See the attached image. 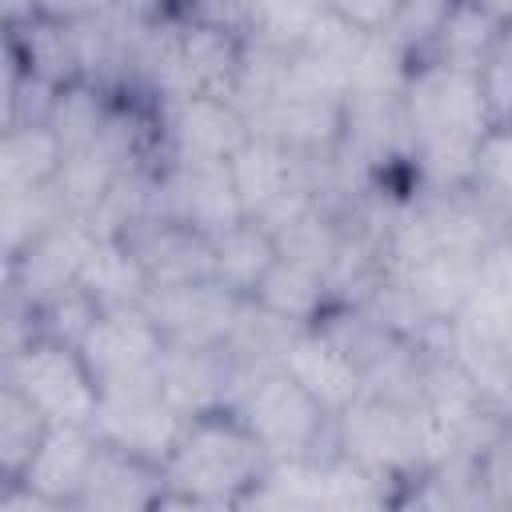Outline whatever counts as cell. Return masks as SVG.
Segmentation results:
<instances>
[{"label":"cell","instance_id":"cell-1","mask_svg":"<svg viewBox=\"0 0 512 512\" xmlns=\"http://www.w3.org/2000/svg\"><path fill=\"white\" fill-rule=\"evenodd\" d=\"M412 172L420 192H460L472 176L480 136L496 124L480 72L448 64H416L400 92Z\"/></svg>","mask_w":512,"mask_h":512},{"label":"cell","instance_id":"cell-2","mask_svg":"<svg viewBox=\"0 0 512 512\" xmlns=\"http://www.w3.org/2000/svg\"><path fill=\"white\" fill-rule=\"evenodd\" d=\"M268 468V448L236 416V408L188 416L164 456L168 492L160 508H248Z\"/></svg>","mask_w":512,"mask_h":512},{"label":"cell","instance_id":"cell-3","mask_svg":"<svg viewBox=\"0 0 512 512\" xmlns=\"http://www.w3.org/2000/svg\"><path fill=\"white\" fill-rule=\"evenodd\" d=\"M228 408H236L272 460H316L336 452V416L284 364L252 372Z\"/></svg>","mask_w":512,"mask_h":512},{"label":"cell","instance_id":"cell-4","mask_svg":"<svg viewBox=\"0 0 512 512\" xmlns=\"http://www.w3.org/2000/svg\"><path fill=\"white\" fill-rule=\"evenodd\" d=\"M4 384L32 400L48 424H92L100 412V384L80 348L44 332L4 348Z\"/></svg>","mask_w":512,"mask_h":512},{"label":"cell","instance_id":"cell-5","mask_svg":"<svg viewBox=\"0 0 512 512\" xmlns=\"http://www.w3.org/2000/svg\"><path fill=\"white\" fill-rule=\"evenodd\" d=\"M336 448L408 484L424 472V412L420 400L364 392L336 416Z\"/></svg>","mask_w":512,"mask_h":512},{"label":"cell","instance_id":"cell-6","mask_svg":"<svg viewBox=\"0 0 512 512\" xmlns=\"http://www.w3.org/2000/svg\"><path fill=\"white\" fill-rule=\"evenodd\" d=\"M164 348H168V340L156 328V320L144 312V304L100 308V316L92 320V328L80 340V356L92 368L100 392L160 384Z\"/></svg>","mask_w":512,"mask_h":512},{"label":"cell","instance_id":"cell-7","mask_svg":"<svg viewBox=\"0 0 512 512\" xmlns=\"http://www.w3.org/2000/svg\"><path fill=\"white\" fill-rule=\"evenodd\" d=\"M152 216L188 224L204 236H220L240 224L244 200L232 180V164L208 160H160L152 176Z\"/></svg>","mask_w":512,"mask_h":512},{"label":"cell","instance_id":"cell-8","mask_svg":"<svg viewBox=\"0 0 512 512\" xmlns=\"http://www.w3.org/2000/svg\"><path fill=\"white\" fill-rule=\"evenodd\" d=\"M160 160H232L248 140V116L228 96H176L156 100Z\"/></svg>","mask_w":512,"mask_h":512},{"label":"cell","instance_id":"cell-9","mask_svg":"<svg viewBox=\"0 0 512 512\" xmlns=\"http://www.w3.org/2000/svg\"><path fill=\"white\" fill-rule=\"evenodd\" d=\"M244 300L248 296H236L216 276H208V280L148 288L144 312L156 320V328L164 332L168 344L212 348V344H228L232 324H236Z\"/></svg>","mask_w":512,"mask_h":512},{"label":"cell","instance_id":"cell-10","mask_svg":"<svg viewBox=\"0 0 512 512\" xmlns=\"http://www.w3.org/2000/svg\"><path fill=\"white\" fill-rule=\"evenodd\" d=\"M96 224L88 216H68L64 224H56L48 236H40L36 244H28L20 256L4 260V288L8 296H16L20 304L36 308L48 296L72 288L80 280V268L96 244Z\"/></svg>","mask_w":512,"mask_h":512},{"label":"cell","instance_id":"cell-11","mask_svg":"<svg viewBox=\"0 0 512 512\" xmlns=\"http://www.w3.org/2000/svg\"><path fill=\"white\" fill-rule=\"evenodd\" d=\"M184 420L188 416L160 392V384H140V388L100 392V412H96L92 428L100 440L164 464Z\"/></svg>","mask_w":512,"mask_h":512},{"label":"cell","instance_id":"cell-12","mask_svg":"<svg viewBox=\"0 0 512 512\" xmlns=\"http://www.w3.org/2000/svg\"><path fill=\"white\" fill-rule=\"evenodd\" d=\"M344 108H348V100L276 96L264 108L248 112V128H252V136H264L304 160L332 164L344 144Z\"/></svg>","mask_w":512,"mask_h":512},{"label":"cell","instance_id":"cell-13","mask_svg":"<svg viewBox=\"0 0 512 512\" xmlns=\"http://www.w3.org/2000/svg\"><path fill=\"white\" fill-rule=\"evenodd\" d=\"M236 384H240V364L228 352V344H212V348L168 344L160 356V392L184 416L228 408L236 396Z\"/></svg>","mask_w":512,"mask_h":512},{"label":"cell","instance_id":"cell-14","mask_svg":"<svg viewBox=\"0 0 512 512\" xmlns=\"http://www.w3.org/2000/svg\"><path fill=\"white\" fill-rule=\"evenodd\" d=\"M332 416H340L352 400L364 396V364L324 328V324H312V328H300L280 360Z\"/></svg>","mask_w":512,"mask_h":512},{"label":"cell","instance_id":"cell-15","mask_svg":"<svg viewBox=\"0 0 512 512\" xmlns=\"http://www.w3.org/2000/svg\"><path fill=\"white\" fill-rule=\"evenodd\" d=\"M164 464L136 456L128 448H116L100 440V452L92 460L84 496L76 508L84 512H152L164 504Z\"/></svg>","mask_w":512,"mask_h":512},{"label":"cell","instance_id":"cell-16","mask_svg":"<svg viewBox=\"0 0 512 512\" xmlns=\"http://www.w3.org/2000/svg\"><path fill=\"white\" fill-rule=\"evenodd\" d=\"M96 452H100V436L92 424H52L20 480L32 492H40L56 512L76 508Z\"/></svg>","mask_w":512,"mask_h":512},{"label":"cell","instance_id":"cell-17","mask_svg":"<svg viewBox=\"0 0 512 512\" xmlns=\"http://www.w3.org/2000/svg\"><path fill=\"white\" fill-rule=\"evenodd\" d=\"M128 248L144 264L152 288L160 284H188V280H208L212 276V236L164 220V216H144L124 232Z\"/></svg>","mask_w":512,"mask_h":512},{"label":"cell","instance_id":"cell-18","mask_svg":"<svg viewBox=\"0 0 512 512\" xmlns=\"http://www.w3.org/2000/svg\"><path fill=\"white\" fill-rule=\"evenodd\" d=\"M480 256L484 252L444 248V252H428V256L396 268V276L428 320L452 324L472 304V296L480 288Z\"/></svg>","mask_w":512,"mask_h":512},{"label":"cell","instance_id":"cell-19","mask_svg":"<svg viewBox=\"0 0 512 512\" xmlns=\"http://www.w3.org/2000/svg\"><path fill=\"white\" fill-rule=\"evenodd\" d=\"M4 32H8V68L32 72L56 88L84 80L76 24H60V20L28 12L20 20H4Z\"/></svg>","mask_w":512,"mask_h":512},{"label":"cell","instance_id":"cell-20","mask_svg":"<svg viewBox=\"0 0 512 512\" xmlns=\"http://www.w3.org/2000/svg\"><path fill=\"white\" fill-rule=\"evenodd\" d=\"M68 148L48 124H8L0 140V192L56 184Z\"/></svg>","mask_w":512,"mask_h":512},{"label":"cell","instance_id":"cell-21","mask_svg":"<svg viewBox=\"0 0 512 512\" xmlns=\"http://www.w3.org/2000/svg\"><path fill=\"white\" fill-rule=\"evenodd\" d=\"M280 260L276 240L264 224H256L252 216H244L240 224H232L228 232L212 236V276L232 288L236 296H256L260 280L268 276V268Z\"/></svg>","mask_w":512,"mask_h":512},{"label":"cell","instance_id":"cell-22","mask_svg":"<svg viewBox=\"0 0 512 512\" xmlns=\"http://www.w3.org/2000/svg\"><path fill=\"white\" fill-rule=\"evenodd\" d=\"M100 308H120V304H144L152 280L144 272V264L136 260V252L128 248L124 236H96L80 280H76Z\"/></svg>","mask_w":512,"mask_h":512},{"label":"cell","instance_id":"cell-23","mask_svg":"<svg viewBox=\"0 0 512 512\" xmlns=\"http://www.w3.org/2000/svg\"><path fill=\"white\" fill-rule=\"evenodd\" d=\"M252 300H260L276 316H284L292 324H304V328L320 324L336 308V296H332L328 276L324 272H312L304 264H292L284 256L268 268V276L260 280V288H256Z\"/></svg>","mask_w":512,"mask_h":512},{"label":"cell","instance_id":"cell-24","mask_svg":"<svg viewBox=\"0 0 512 512\" xmlns=\"http://www.w3.org/2000/svg\"><path fill=\"white\" fill-rule=\"evenodd\" d=\"M504 24L496 16H488L480 4L472 0H456L428 60L424 64H448V68H464V72H484L496 56Z\"/></svg>","mask_w":512,"mask_h":512},{"label":"cell","instance_id":"cell-25","mask_svg":"<svg viewBox=\"0 0 512 512\" xmlns=\"http://www.w3.org/2000/svg\"><path fill=\"white\" fill-rule=\"evenodd\" d=\"M344 232H348V216H340L332 204L316 200L304 216H296L292 224L276 228L272 240H276V252L292 264H304L312 272H332L336 264V252L344 244Z\"/></svg>","mask_w":512,"mask_h":512},{"label":"cell","instance_id":"cell-26","mask_svg":"<svg viewBox=\"0 0 512 512\" xmlns=\"http://www.w3.org/2000/svg\"><path fill=\"white\" fill-rule=\"evenodd\" d=\"M0 232H4V260L20 256L28 244L48 236L56 224H64L72 212L56 184L24 188V192H0Z\"/></svg>","mask_w":512,"mask_h":512},{"label":"cell","instance_id":"cell-27","mask_svg":"<svg viewBox=\"0 0 512 512\" xmlns=\"http://www.w3.org/2000/svg\"><path fill=\"white\" fill-rule=\"evenodd\" d=\"M48 416L12 384H0V484L20 480L48 436Z\"/></svg>","mask_w":512,"mask_h":512},{"label":"cell","instance_id":"cell-28","mask_svg":"<svg viewBox=\"0 0 512 512\" xmlns=\"http://www.w3.org/2000/svg\"><path fill=\"white\" fill-rule=\"evenodd\" d=\"M324 0H248V16L240 36L256 48H276V52H296L320 16Z\"/></svg>","mask_w":512,"mask_h":512},{"label":"cell","instance_id":"cell-29","mask_svg":"<svg viewBox=\"0 0 512 512\" xmlns=\"http://www.w3.org/2000/svg\"><path fill=\"white\" fill-rule=\"evenodd\" d=\"M112 96L104 84L96 80H72L56 92V104H52V116H48V128L64 140V148H88L96 144L104 120H108V108H112Z\"/></svg>","mask_w":512,"mask_h":512},{"label":"cell","instance_id":"cell-30","mask_svg":"<svg viewBox=\"0 0 512 512\" xmlns=\"http://www.w3.org/2000/svg\"><path fill=\"white\" fill-rule=\"evenodd\" d=\"M120 164H112L96 144H88V148H72L68 156H64V164H60V176H56V188H60V196H64V204H68V212L72 216H96V208L108 200V192H112V184L120 180Z\"/></svg>","mask_w":512,"mask_h":512},{"label":"cell","instance_id":"cell-31","mask_svg":"<svg viewBox=\"0 0 512 512\" xmlns=\"http://www.w3.org/2000/svg\"><path fill=\"white\" fill-rule=\"evenodd\" d=\"M456 0H396V12L388 20V28L380 32L412 68L428 60L448 12Z\"/></svg>","mask_w":512,"mask_h":512},{"label":"cell","instance_id":"cell-32","mask_svg":"<svg viewBox=\"0 0 512 512\" xmlns=\"http://www.w3.org/2000/svg\"><path fill=\"white\" fill-rule=\"evenodd\" d=\"M468 188L496 212L512 216V124H492L480 136Z\"/></svg>","mask_w":512,"mask_h":512},{"label":"cell","instance_id":"cell-33","mask_svg":"<svg viewBox=\"0 0 512 512\" xmlns=\"http://www.w3.org/2000/svg\"><path fill=\"white\" fill-rule=\"evenodd\" d=\"M96 316H100V304L80 284H72L32 308V332H44V336H56V340H68L80 348V340Z\"/></svg>","mask_w":512,"mask_h":512},{"label":"cell","instance_id":"cell-34","mask_svg":"<svg viewBox=\"0 0 512 512\" xmlns=\"http://www.w3.org/2000/svg\"><path fill=\"white\" fill-rule=\"evenodd\" d=\"M56 92H60L56 84H48V80H40L32 72L8 68V116H4V128L8 124H48Z\"/></svg>","mask_w":512,"mask_h":512},{"label":"cell","instance_id":"cell-35","mask_svg":"<svg viewBox=\"0 0 512 512\" xmlns=\"http://www.w3.org/2000/svg\"><path fill=\"white\" fill-rule=\"evenodd\" d=\"M248 16V0H156V20H184V24H212L240 32Z\"/></svg>","mask_w":512,"mask_h":512},{"label":"cell","instance_id":"cell-36","mask_svg":"<svg viewBox=\"0 0 512 512\" xmlns=\"http://www.w3.org/2000/svg\"><path fill=\"white\" fill-rule=\"evenodd\" d=\"M328 8L336 16H344L352 28L368 32V36H380L396 12V0H328Z\"/></svg>","mask_w":512,"mask_h":512},{"label":"cell","instance_id":"cell-37","mask_svg":"<svg viewBox=\"0 0 512 512\" xmlns=\"http://www.w3.org/2000/svg\"><path fill=\"white\" fill-rule=\"evenodd\" d=\"M36 16L60 20V24H84V20H100L108 12L120 8V0H28Z\"/></svg>","mask_w":512,"mask_h":512},{"label":"cell","instance_id":"cell-38","mask_svg":"<svg viewBox=\"0 0 512 512\" xmlns=\"http://www.w3.org/2000/svg\"><path fill=\"white\" fill-rule=\"evenodd\" d=\"M484 92H488V108L496 124H512V64L492 60L484 72Z\"/></svg>","mask_w":512,"mask_h":512},{"label":"cell","instance_id":"cell-39","mask_svg":"<svg viewBox=\"0 0 512 512\" xmlns=\"http://www.w3.org/2000/svg\"><path fill=\"white\" fill-rule=\"evenodd\" d=\"M472 4H480L488 16H496L500 24H512V0H472Z\"/></svg>","mask_w":512,"mask_h":512},{"label":"cell","instance_id":"cell-40","mask_svg":"<svg viewBox=\"0 0 512 512\" xmlns=\"http://www.w3.org/2000/svg\"><path fill=\"white\" fill-rule=\"evenodd\" d=\"M492 60L512 64V24H504V32H500V44H496V56H492Z\"/></svg>","mask_w":512,"mask_h":512},{"label":"cell","instance_id":"cell-41","mask_svg":"<svg viewBox=\"0 0 512 512\" xmlns=\"http://www.w3.org/2000/svg\"><path fill=\"white\" fill-rule=\"evenodd\" d=\"M508 228H512V216H508Z\"/></svg>","mask_w":512,"mask_h":512}]
</instances>
